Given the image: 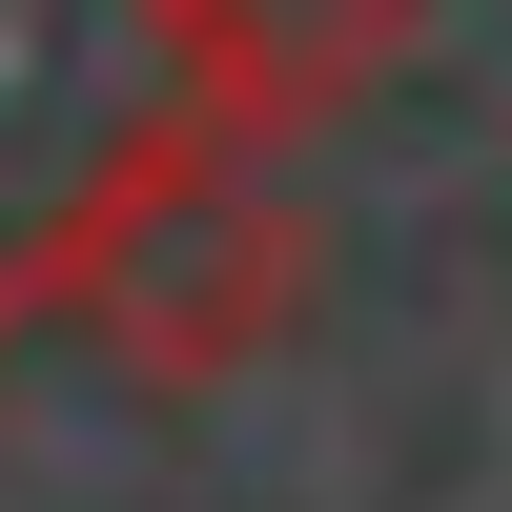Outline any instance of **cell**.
Listing matches in <instances>:
<instances>
[{
    "mask_svg": "<svg viewBox=\"0 0 512 512\" xmlns=\"http://www.w3.org/2000/svg\"><path fill=\"white\" fill-rule=\"evenodd\" d=\"M410 21H431V0H144V62H164L185 123L287 144V123H328L349 82H390Z\"/></svg>",
    "mask_w": 512,
    "mask_h": 512,
    "instance_id": "cell-1",
    "label": "cell"
},
{
    "mask_svg": "<svg viewBox=\"0 0 512 512\" xmlns=\"http://www.w3.org/2000/svg\"><path fill=\"white\" fill-rule=\"evenodd\" d=\"M0 308H21V267H0Z\"/></svg>",
    "mask_w": 512,
    "mask_h": 512,
    "instance_id": "cell-2",
    "label": "cell"
}]
</instances>
